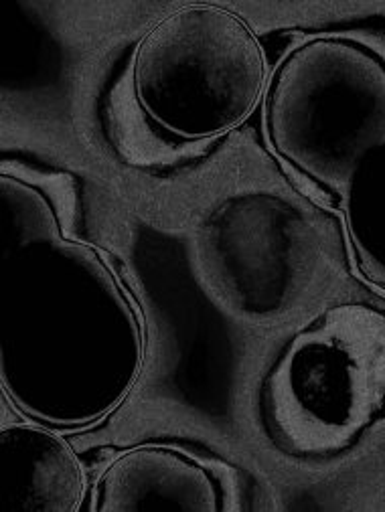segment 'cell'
Segmentation results:
<instances>
[{
    "label": "cell",
    "instance_id": "6da1fadb",
    "mask_svg": "<svg viewBox=\"0 0 385 512\" xmlns=\"http://www.w3.org/2000/svg\"><path fill=\"white\" fill-rule=\"evenodd\" d=\"M272 69L250 23L219 5H183L136 43L126 90L144 118L179 144L213 142L264 102Z\"/></svg>",
    "mask_w": 385,
    "mask_h": 512
},
{
    "label": "cell",
    "instance_id": "7a4b0ae2",
    "mask_svg": "<svg viewBox=\"0 0 385 512\" xmlns=\"http://www.w3.org/2000/svg\"><path fill=\"white\" fill-rule=\"evenodd\" d=\"M385 407V320L345 308L302 332L264 391L270 436L294 454L345 448Z\"/></svg>",
    "mask_w": 385,
    "mask_h": 512
},
{
    "label": "cell",
    "instance_id": "3957f363",
    "mask_svg": "<svg viewBox=\"0 0 385 512\" xmlns=\"http://www.w3.org/2000/svg\"><path fill=\"white\" fill-rule=\"evenodd\" d=\"M223 496L219 474L203 460L175 446L142 444L106 466L92 488V510H223Z\"/></svg>",
    "mask_w": 385,
    "mask_h": 512
},
{
    "label": "cell",
    "instance_id": "277c9868",
    "mask_svg": "<svg viewBox=\"0 0 385 512\" xmlns=\"http://www.w3.org/2000/svg\"><path fill=\"white\" fill-rule=\"evenodd\" d=\"M0 480L5 508L71 512L86 498V472L73 448L31 423L0 434Z\"/></svg>",
    "mask_w": 385,
    "mask_h": 512
}]
</instances>
